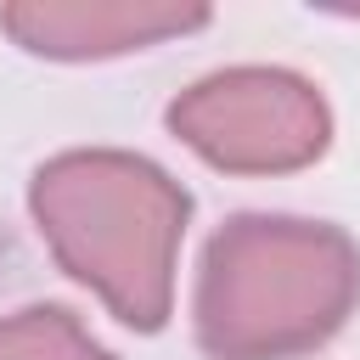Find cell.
Wrapping results in <instances>:
<instances>
[{
  "mask_svg": "<svg viewBox=\"0 0 360 360\" xmlns=\"http://www.w3.org/2000/svg\"><path fill=\"white\" fill-rule=\"evenodd\" d=\"M28 214L56 270L90 287L129 332H163L174 309L191 191L124 146H68L28 174Z\"/></svg>",
  "mask_w": 360,
  "mask_h": 360,
  "instance_id": "obj_1",
  "label": "cell"
},
{
  "mask_svg": "<svg viewBox=\"0 0 360 360\" xmlns=\"http://www.w3.org/2000/svg\"><path fill=\"white\" fill-rule=\"evenodd\" d=\"M360 304V242L332 219L231 214L197 264L191 338L208 360H304Z\"/></svg>",
  "mask_w": 360,
  "mask_h": 360,
  "instance_id": "obj_2",
  "label": "cell"
},
{
  "mask_svg": "<svg viewBox=\"0 0 360 360\" xmlns=\"http://www.w3.org/2000/svg\"><path fill=\"white\" fill-rule=\"evenodd\" d=\"M163 124L219 174H298L332 146L321 84L264 62L202 73L169 101Z\"/></svg>",
  "mask_w": 360,
  "mask_h": 360,
  "instance_id": "obj_3",
  "label": "cell"
},
{
  "mask_svg": "<svg viewBox=\"0 0 360 360\" xmlns=\"http://www.w3.org/2000/svg\"><path fill=\"white\" fill-rule=\"evenodd\" d=\"M208 6H163V0H17L0 6V34L45 62H112L180 34L208 28Z\"/></svg>",
  "mask_w": 360,
  "mask_h": 360,
  "instance_id": "obj_4",
  "label": "cell"
},
{
  "mask_svg": "<svg viewBox=\"0 0 360 360\" xmlns=\"http://www.w3.org/2000/svg\"><path fill=\"white\" fill-rule=\"evenodd\" d=\"M0 360H112V349L62 304L0 315Z\"/></svg>",
  "mask_w": 360,
  "mask_h": 360,
  "instance_id": "obj_5",
  "label": "cell"
}]
</instances>
